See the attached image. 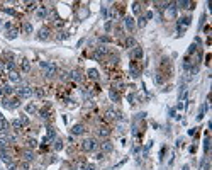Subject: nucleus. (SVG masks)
I'll use <instances>...</instances> for the list:
<instances>
[{"mask_svg": "<svg viewBox=\"0 0 212 170\" xmlns=\"http://www.w3.org/2000/svg\"><path fill=\"white\" fill-rule=\"evenodd\" d=\"M100 148H102V153H110V151H114V145H112V141L104 140L100 143Z\"/></svg>", "mask_w": 212, "mask_h": 170, "instance_id": "7", "label": "nucleus"}, {"mask_svg": "<svg viewBox=\"0 0 212 170\" xmlns=\"http://www.w3.org/2000/svg\"><path fill=\"white\" fill-rule=\"evenodd\" d=\"M141 5H143L141 2H134V3H132V10H134V14H141Z\"/></svg>", "mask_w": 212, "mask_h": 170, "instance_id": "31", "label": "nucleus"}, {"mask_svg": "<svg viewBox=\"0 0 212 170\" xmlns=\"http://www.w3.org/2000/svg\"><path fill=\"white\" fill-rule=\"evenodd\" d=\"M39 116H41L43 119H48L49 118V106H46V107H43V109L39 111Z\"/></svg>", "mask_w": 212, "mask_h": 170, "instance_id": "26", "label": "nucleus"}, {"mask_svg": "<svg viewBox=\"0 0 212 170\" xmlns=\"http://www.w3.org/2000/svg\"><path fill=\"white\" fill-rule=\"evenodd\" d=\"M7 39H15L17 36H19V29L17 27H10V29H7Z\"/></svg>", "mask_w": 212, "mask_h": 170, "instance_id": "16", "label": "nucleus"}, {"mask_svg": "<svg viewBox=\"0 0 212 170\" xmlns=\"http://www.w3.org/2000/svg\"><path fill=\"white\" fill-rule=\"evenodd\" d=\"M3 71H5V65H3V61L0 60V75H2Z\"/></svg>", "mask_w": 212, "mask_h": 170, "instance_id": "43", "label": "nucleus"}, {"mask_svg": "<svg viewBox=\"0 0 212 170\" xmlns=\"http://www.w3.org/2000/svg\"><path fill=\"white\" fill-rule=\"evenodd\" d=\"M109 95H110V100H112V102H119V100H121V95L117 94L116 90H110V94H109Z\"/></svg>", "mask_w": 212, "mask_h": 170, "instance_id": "27", "label": "nucleus"}, {"mask_svg": "<svg viewBox=\"0 0 212 170\" xmlns=\"http://www.w3.org/2000/svg\"><path fill=\"white\" fill-rule=\"evenodd\" d=\"M0 122H2V116H0Z\"/></svg>", "mask_w": 212, "mask_h": 170, "instance_id": "49", "label": "nucleus"}, {"mask_svg": "<svg viewBox=\"0 0 212 170\" xmlns=\"http://www.w3.org/2000/svg\"><path fill=\"white\" fill-rule=\"evenodd\" d=\"M2 94L12 95V94H14V87H10V85H3V87H2Z\"/></svg>", "mask_w": 212, "mask_h": 170, "instance_id": "29", "label": "nucleus"}, {"mask_svg": "<svg viewBox=\"0 0 212 170\" xmlns=\"http://www.w3.org/2000/svg\"><path fill=\"white\" fill-rule=\"evenodd\" d=\"M49 36H51V31H49V27H41L38 32V39L39 41H48Z\"/></svg>", "mask_w": 212, "mask_h": 170, "instance_id": "6", "label": "nucleus"}, {"mask_svg": "<svg viewBox=\"0 0 212 170\" xmlns=\"http://www.w3.org/2000/svg\"><path fill=\"white\" fill-rule=\"evenodd\" d=\"M100 41H102V43H109V41H110V38H109V36H102V38H100Z\"/></svg>", "mask_w": 212, "mask_h": 170, "instance_id": "44", "label": "nucleus"}, {"mask_svg": "<svg viewBox=\"0 0 212 170\" xmlns=\"http://www.w3.org/2000/svg\"><path fill=\"white\" fill-rule=\"evenodd\" d=\"M20 169L22 170H29V162H22V163H20Z\"/></svg>", "mask_w": 212, "mask_h": 170, "instance_id": "41", "label": "nucleus"}, {"mask_svg": "<svg viewBox=\"0 0 212 170\" xmlns=\"http://www.w3.org/2000/svg\"><path fill=\"white\" fill-rule=\"evenodd\" d=\"M124 44H126V48H129V50H132V48H136L137 44H136V39L134 38H126V41H124Z\"/></svg>", "mask_w": 212, "mask_h": 170, "instance_id": "19", "label": "nucleus"}, {"mask_svg": "<svg viewBox=\"0 0 212 170\" xmlns=\"http://www.w3.org/2000/svg\"><path fill=\"white\" fill-rule=\"evenodd\" d=\"M209 143H211V141H209V136H207L205 141H204V150H205V153H209Z\"/></svg>", "mask_w": 212, "mask_h": 170, "instance_id": "40", "label": "nucleus"}, {"mask_svg": "<svg viewBox=\"0 0 212 170\" xmlns=\"http://www.w3.org/2000/svg\"><path fill=\"white\" fill-rule=\"evenodd\" d=\"M82 148H83V151H93L97 148V141L93 138H87L82 141Z\"/></svg>", "mask_w": 212, "mask_h": 170, "instance_id": "3", "label": "nucleus"}, {"mask_svg": "<svg viewBox=\"0 0 212 170\" xmlns=\"http://www.w3.org/2000/svg\"><path fill=\"white\" fill-rule=\"evenodd\" d=\"M9 78L12 82H20V73L17 70H12V71H9Z\"/></svg>", "mask_w": 212, "mask_h": 170, "instance_id": "22", "label": "nucleus"}, {"mask_svg": "<svg viewBox=\"0 0 212 170\" xmlns=\"http://www.w3.org/2000/svg\"><path fill=\"white\" fill-rule=\"evenodd\" d=\"M85 170H93V165H87V167H85Z\"/></svg>", "mask_w": 212, "mask_h": 170, "instance_id": "48", "label": "nucleus"}, {"mask_svg": "<svg viewBox=\"0 0 212 170\" xmlns=\"http://www.w3.org/2000/svg\"><path fill=\"white\" fill-rule=\"evenodd\" d=\"M41 66L44 68V77H46V78H53V77L58 73V66H56L54 63H44V61H43Z\"/></svg>", "mask_w": 212, "mask_h": 170, "instance_id": "1", "label": "nucleus"}, {"mask_svg": "<svg viewBox=\"0 0 212 170\" xmlns=\"http://www.w3.org/2000/svg\"><path fill=\"white\" fill-rule=\"evenodd\" d=\"M20 70L22 71H29L31 70V61L27 58H22L20 60Z\"/></svg>", "mask_w": 212, "mask_h": 170, "instance_id": "17", "label": "nucleus"}, {"mask_svg": "<svg viewBox=\"0 0 212 170\" xmlns=\"http://www.w3.org/2000/svg\"><path fill=\"white\" fill-rule=\"evenodd\" d=\"M26 143H27V148H29V150H32V148H38V141L34 140V138H29Z\"/></svg>", "mask_w": 212, "mask_h": 170, "instance_id": "28", "label": "nucleus"}, {"mask_svg": "<svg viewBox=\"0 0 212 170\" xmlns=\"http://www.w3.org/2000/svg\"><path fill=\"white\" fill-rule=\"evenodd\" d=\"M129 70H131V75H132V77H139V73H141V71H139V68H137V66H136V61H131V65H129Z\"/></svg>", "mask_w": 212, "mask_h": 170, "instance_id": "18", "label": "nucleus"}, {"mask_svg": "<svg viewBox=\"0 0 212 170\" xmlns=\"http://www.w3.org/2000/svg\"><path fill=\"white\" fill-rule=\"evenodd\" d=\"M2 160L5 162V163H10V162H12L10 151H7V148H2Z\"/></svg>", "mask_w": 212, "mask_h": 170, "instance_id": "21", "label": "nucleus"}, {"mask_svg": "<svg viewBox=\"0 0 212 170\" xmlns=\"http://www.w3.org/2000/svg\"><path fill=\"white\" fill-rule=\"evenodd\" d=\"M85 167H87V163L83 160H78L73 163V170H85Z\"/></svg>", "mask_w": 212, "mask_h": 170, "instance_id": "24", "label": "nucleus"}, {"mask_svg": "<svg viewBox=\"0 0 212 170\" xmlns=\"http://www.w3.org/2000/svg\"><path fill=\"white\" fill-rule=\"evenodd\" d=\"M68 77H70V78H71L73 82H77V83L83 82V75H82V70H71L70 73H68Z\"/></svg>", "mask_w": 212, "mask_h": 170, "instance_id": "5", "label": "nucleus"}, {"mask_svg": "<svg viewBox=\"0 0 212 170\" xmlns=\"http://www.w3.org/2000/svg\"><path fill=\"white\" fill-rule=\"evenodd\" d=\"M22 158H24V162H32L36 158V155H34L32 150H24L22 151Z\"/></svg>", "mask_w": 212, "mask_h": 170, "instance_id": "13", "label": "nucleus"}, {"mask_svg": "<svg viewBox=\"0 0 212 170\" xmlns=\"http://www.w3.org/2000/svg\"><path fill=\"white\" fill-rule=\"evenodd\" d=\"M7 167H9L10 170H15V163H14V162H10V163H7Z\"/></svg>", "mask_w": 212, "mask_h": 170, "instance_id": "45", "label": "nucleus"}, {"mask_svg": "<svg viewBox=\"0 0 212 170\" xmlns=\"http://www.w3.org/2000/svg\"><path fill=\"white\" fill-rule=\"evenodd\" d=\"M36 15H38L39 19H46L49 15V10L44 7V5H41V7H38V10H36Z\"/></svg>", "mask_w": 212, "mask_h": 170, "instance_id": "9", "label": "nucleus"}, {"mask_svg": "<svg viewBox=\"0 0 212 170\" xmlns=\"http://www.w3.org/2000/svg\"><path fill=\"white\" fill-rule=\"evenodd\" d=\"M63 148V141L61 140H54V150H61Z\"/></svg>", "mask_w": 212, "mask_h": 170, "instance_id": "37", "label": "nucleus"}, {"mask_svg": "<svg viewBox=\"0 0 212 170\" xmlns=\"http://www.w3.org/2000/svg\"><path fill=\"white\" fill-rule=\"evenodd\" d=\"M143 58V48H139V46H136L131 50V60H141Z\"/></svg>", "mask_w": 212, "mask_h": 170, "instance_id": "8", "label": "nucleus"}, {"mask_svg": "<svg viewBox=\"0 0 212 170\" xmlns=\"http://www.w3.org/2000/svg\"><path fill=\"white\" fill-rule=\"evenodd\" d=\"M34 95L39 97V99H44V97H46V89H44V87H38V89H34Z\"/></svg>", "mask_w": 212, "mask_h": 170, "instance_id": "20", "label": "nucleus"}, {"mask_svg": "<svg viewBox=\"0 0 212 170\" xmlns=\"http://www.w3.org/2000/svg\"><path fill=\"white\" fill-rule=\"evenodd\" d=\"M193 51H195V44H192V46H190V48H188V55H192Z\"/></svg>", "mask_w": 212, "mask_h": 170, "instance_id": "47", "label": "nucleus"}, {"mask_svg": "<svg viewBox=\"0 0 212 170\" xmlns=\"http://www.w3.org/2000/svg\"><path fill=\"white\" fill-rule=\"evenodd\" d=\"M10 124H12V128H14V129H22V124H20V121L19 119H14L12 121V122H10Z\"/></svg>", "mask_w": 212, "mask_h": 170, "instance_id": "32", "label": "nucleus"}, {"mask_svg": "<svg viewBox=\"0 0 212 170\" xmlns=\"http://www.w3.org/2000/svg\"><path fill=\"white\" fill-rule=\"evenodd\" d=\"M20 124H22V126H27V124H29V118H27V116H20Z\"/></svg>", "mask_w": 212, "mask_h": 170, "instance_id": "35", "label": "nucleus"}, {"mask_svg": "<svg viewBox=\"0 0 212 170\" xmlns=\"http://www.w3.org/2000/svg\"><path fill=\"white\" fill-rule=\"evenodd\" d=\"M87 75H88L90 80H98V71H97L95 68H90V70L87 71Z\"/></svg>", "mask_w": 212, "mask_h": 170, "instance_id": "23", "label": "nucleus"}, {"mask_svg": "<svg viewBox=\"0 0 212 170\" xmlns=\"http://www.w3.org/2000/svg\"><path fill=\"white\" fill-rule=\"evenodd\" d=\"M59 78H61V80H66L68 73H66V71H59Z\"/></svg>", "mask_w": 212, "mask_h": 170, "instance_id": "42", "label": "nucleus"}, {"mask_svg": "<svg viewBox=\"0 0 212 170\" xmlns=\"http://www.w3.org/2000/svg\"><path fill=\"white\" fill-rule=\"evenodd\" d=\"M5 68H7V70H9V71H12V70H14V68H15V63H14V61H7V65H5Z\"/></svg>", "mask_w": 212, "mask_h": 170, "instance_id": "38", "label": "nucleus"}, {"mask_svg": "<svg viewBox=\"0 0 212 170\" xmlns=\"http://www.w3.org/2000/svg\"><path fill=\"white\" fill-rule=\"evenodd\" d=\"M85 133V126L83 124H75L73 128H71V134L73 136H80V134H83Z\"/></svg>", "mask_w": 212, "mask_h": 170, "instance_id": "10", "label": "nucleus"}, {"mask_svg": "<svg viewBox=\"0 0 212 170\" xmlns=\"http://www.w3.org/2000/svg\"><path fill=\"white\" fill-rule=\"evenodd\" d=\"M26 10H38V3H36V2H29L27 7H26Z\"/></svg>", "mask_w": 212, "mask_h": 170, "instance_id": "34", "label": "nucleus"}, {"mask_svg": "<svg viewBox=\"0 0 212 170\" xmlns=\"http://www.w3.org/2000/svg\"><path fill=\"white\" fill-rule=\"evenodd\" d=\"M26 111H27L29 114H34V112L38 111V107H36L34 104H27V106H26Z\"/></svg>", "mask_w": 212, "mask_h": 170, "instance_id": "33", "label": "nucleus"}, {"mask_svg": "<svg viewBox=\"0 0 212 170\" xmlns=\"http://www.w3.org/2000/svg\"><path fill=\"white\" fill-rule=\"evenodd\" d=\"M53 140H56V131H54V128H48V133L44 136V143H49Z\"/></svg>", "mask_w": 212, "mask_h": 170, "instance_id": "11", "label": "nucleus"}, {"mask_svg": "<svg viewBox=\"0 0 212 170\" xmlns=\"http://www.w3.org/2000/svg\"><path fill=\"white\" fill-rule=\"evenodd\" d=\"M19 99H3L2 100V106L3 107H7V109H15V107H19Z\"/></svg>", "mask_w": 212, "mask_h": 170, "instance_id": "4", "label": "nucleus"}, {"mask_svg": "<svg viewBox=\"0 0 212 170\" xmlns=\"http://www.w3.org/2000/svg\"><path fill=\"white\" fill-rule=\"evenodd\" d=\"M124 26H126V29L127 31H134V27H136V22H134V19L132 17H124Z\"/></svg>", "mask_w": 212, "mask_h": 170, "instance_id": "12", "label": "nucleus"}, {"mask_svg": "<svg viewBox=\"0 0 212 170\" xmlns=\"http://www.w3.org/2000/svg\"><path fill=\"white\" fill-rule=\"evenodd\" d=\"M137 26H139V27H144V26H146V17L141 15V17L137 19Z\"/></svg>", "mask_w": 212, "mask_h": 170, "instance_id": "36", "label": "nucleus"}, {"mask_svg": "<svg viewBox=\"0 0 212 170\" xmlns=\"http://www.w3.org/2000/svg\"><path fill=\"white\" fill-rule=\"evenodd\" d=\"M34 94V89H31L29 85H20L19 89H17V95H19L20 99H27Z\"/></svg>", "mask_w": 212, "mask_h": 170, "instance_id": "2", "label": "nucleus"}, {"mask_svg": "<svg viewBox=\"0 0 212 170\" xmlns=\"http://www.w3.org/2000/svg\"><path fill=\"white\" fill-rule=\"evenodd\" d=\"M95 158H97V160H100V158H104V153H102V151H100V153H97V155H95Z\"/></svg>", "mask_w": 212, "mask_h": 170, "instance_id": "46", "label": "nucleus"}, {"mask_svg": "<svg viewBox=\"0 0 212 170\" xmlns=\"http://www.w3.org/2000/svg\"><path fill=\"white\" fill-rule=\"evenodd\" d=\"M119 118H121V114L116 112V111H112V109H107L105 111V119L112 121V119H119Z\"/></svg>", "mask_w": 212, "mask_h": 170, "instance_id": "14", "label": "nucleus"}, {"mask_svg": "<svg viewBox=\"0 0 212 170\" xmlns=\"http://www.w3.org/2000/svg\"><path fill=\"white\" fill-rule=\"evenodd\" d=\"M3 12H5V14H9V15H17V14H15V10H14V9H9V7H5V9H3Z\"/></svg>", "mask_w": 212, "mask_h": 170, "instance_id": "39", "label": "nucleus"}, {"mask_svg": "<svg viewBox=\"0 0 212 170\" xmlns=\"http://www.w3.org/2000/svg\"><path fill=\"white\" fill-rule=\"evenodd\" d=\"M97 134H98L100 138H109V134H110V129H109L107 126H100V128L97 129Z\"/></svg>", "mask_w": 212, "mask_h": 170, "instance_id": "15", "label": "nucleus"}, {"mask_svg": "<svg viewBox=\"0 0 212 170\" xmlns=\"http://www.w3.org/2000/svg\"><path fill=\"white\" fill-rule=\"evenodd\" d=\"M9 145V138L7 136H0V148H7Z\"/></svg>", "mask_w": 212, "mask_h": 170, "instance_id": "30", "label": "nucleus"}, {"mask_svg": "<svg viewBox=\"0 0 212 170\" xmlns=\"http://www.w3.org/2000/svg\"><path fill=\"white\" fill-rule=\"evenodd\" d=\"M22 31H24V34H32V24L31 22H24L22 24Z\"/></svg>", "mask_w": 212, "mask_h": 170, "instance_id": "25", "label": "nucleus"}]
</instances>
